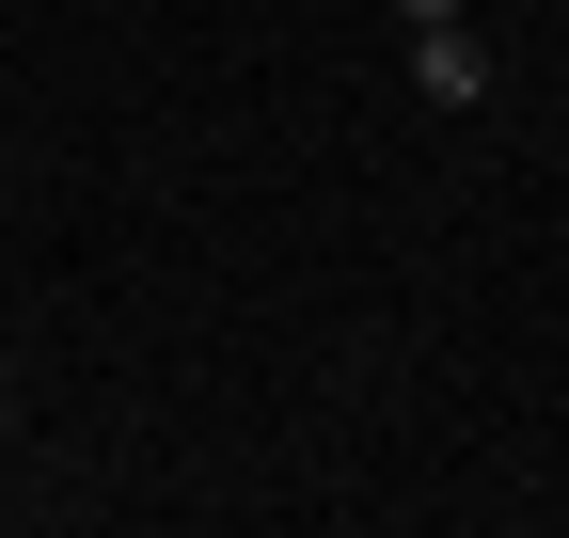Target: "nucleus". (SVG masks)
I'll return each mask as SVG.
<instances>
[{
    "label": "nucleus",
    "mask_w": 569,
    "mask_h": 538,
    "mask_svg": "<svg viewBox=\"0 0 569 538\" xmlns=\"http://www.w3.org/2000/svg\"><path fill=\"white\" fill-rule=\"evenodd\" d=\"M411 96H427V111H490V48H475L459 17H443V32H411Z\"/></svg>",
    "instance_id": "1"
},
{
    "label": "nucleus",
    "mask_w": 569,
    "mask_h": 538,
    "mask_svg": "<svg viewBox=\"0 0 569 538\" xmlns=\"http://www.w3.org/2000/svg\"><path fill=\"white\" fill-rule=\"evenodd\" d=\"M443 17H459V0H396V32H443Z\"/></svg>",
    "instance_id": "2"
},
{
    "label": "nucleus",
    "mask_w": 569,
    "mask_h": 538,
    "mask_svg": "<svg viewBox=\"0 0 569 538\" xmlns=\"http://www.w3.org/2000/svg\"><path fill=\"white\" fill-rule=\"evenodd\" d=\"M0 190H17V143H0Z\"/></svg>",
    "instance_id": "3"
},
{
    "label": "nucleus",
    "mask_w": 569,
    "mask_h": 538,
    "mask_svg": "<svg viewBox=\"0 0 569 538\" xmlns=\"http://www.w3.org/2000/svg\"><path fill=\"white\" fill-rule=\"evenodd\" d=\"M0 444H17V412H0Z\"/></svg>",
    "instance_id": "4"
}]
</instances>
